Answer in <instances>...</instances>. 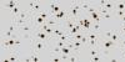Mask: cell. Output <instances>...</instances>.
<instances>
[{
  "instance_id": "obj_1",
  "label": "cell",
  "mask_w": 125,
  "mask_h": 62,
  "mask_svg": "<svg viewBox=\"0 0 125 62\" xmlns=\"http://www.w3.org/2000/svg\"><path fill=\"white\" fill-rule=\"evenodd\" d=\"M31 47H33V52L40 54V52H43L44 50L48 48V43H46V41H43V40L34 39L33 41H31Z\"/></svg>"
},
{
  "instance_id": "obj_2",
  "label": "cell",
  "mask_w": 125,
  "mask_h": 62,
  "mask_svg": "<svg viewBox=\"0 0 125 62\" xmlns=\"http://www.w3.org/2000/svg\"><path fill=\"white\" fill-rule=\"evenodd\" d=\"M80 9H81V6H80V1L71 3V6L69 9V17L70 19H74V20L79 19V10Z\"/></svg>"
},
{
  "instance_id": "obj_3",
  "label": "cell",
  "mask_w": 125,
  "mask_h": 62,
  "mask_svg": "<svg viewBox=\"0 0 125 62\" xmlns=\"http://www.w3.org/2000/svg\"><path fill=\"white\" fill-rule=\"evenodd\" d=\"M51 17H54V19L58 21V24L60 25L62 21H65V20L69 19V10H66V9H61V10L58 12V14L53 15Z\"/></svg>"
},
{
  "instance_id": "obj_4",
  "label": "cell",
  "mask_w": 125,
  "mask_h": 62,
  "mask_svg": "<svg viewBox=\"0 0 125 62\" xmlns=\"http://www.w3.org/2000/svg\"><path fill=\"white\" fill-rule=\"evenodd\" d=\"M81 31H84V30H83V27H81L80 25H78V24H76L73 29L70 30V31H68V34L70 35V37H73L74 35H76L78 32H81Z\"/></svg>"
},
{
  "instance_id": "obj_5",
  "label": "cell",
  "mask_w": 125,
  "mask_h": 62,
  "mask_svg": "<svg viewBox=\"0 0 125 62\" xmlns=\"http://www.w3.org/2000/svg\"><path fill=\"white\" fill-rule=\"evenodd\" d=\"M16 50H13V51H10V55H9L8 57H6V60L9 61V62H15V61H18L19 60V55L15 52Z\"/></svg>"
},
{
  "instance_id": "obj_6",
  "label": "cell",
  "mask_w": 125,
  "mask_h": 62,
  "mask_svg": "<svg viewBox=\"0 0 125 62\" xmlns=\"http://www.w3.org/2000/svg\"><path fill=\"white\" fill-rule=\"evenodd\" d=\"M116 43H115L114 41H111V40L109 39V40H106V41H104V43H103V47L104 48H108V50H111Z\"/></svg>"
},
{
  "instance_id": "obj_7",
  "label": "cell",
  "mask_w": 125,
  "mask_h": 62,
  "mask_svg": "<svg viewBox=\"0 0 125 62\" xmlns=\"http://www.w3.org/2000/svg\"><path fill=\"white\" fill-rule=\"evenodd\" d=\"M86 35L89 40H98V37H99V32H96V31H88Z\"/></svg>"
},
{
  "instance_id": "obj_8",
  "label": "cell",
  "mask_w": 125,
  "mask_h": 62,
  "mask_svg": "<svg viewBox=\"0 0 125 62\" xmlns=\"http://www.w3.org/2000/svg\"><path fill=\"white\" fill-rule=\"evenodd\" d=\"M19 1H14V0H10V1H8L6 4H5V8H8V9H10V10H13L15 6H18L19 5Z\"/></svg>"
},
{
  "instance_id": "obj_9",
  "label": "cell",
  "mask_w": 125,
  "mask_h": 62,
  "mask_svg": "<svg viewBox=\"0 0 125 62\" xmlns=\"http://www.w3.org/2000/svg\"><path fill=\"white\" fill-rule=\"evenodd\" d=\"M91 19L94 20V23H96V24H100V16H99V11H94V12H91Z\"/></svg>"
},
{
  "instance_id": "obj_10",
  "label": "cell",
  "mask_w": 125,
  "mask_h": 62,
  "mask_svg": "<svg viewBox=\"0 0 125 62\" xmlns=\"http://www.w3.org/2000/svg\"><path fill=\"white\" fill-rule=\"evenodd\" d=\"M61 54H64V55H71L73 54V50L71 48H69L68 46H64V47H61Z\"/></svg>"
},
{
  "instance_id": "obj_11",
  "label": "cell",
  "mask_w": 125,
  "mask_h": 62,
  "mask_svg": "<svg viewBox=\"0 0 125 62\" xmlns=\"http://www.w3.org/2000/svg\"><path fill=\"white\" fill-rule=\"evenodd\" d=\"M104 8H105L108 11H111V10H114V9H115V4L111 3V1H106V4H105Z\"/></svg>"
},
{
  "instance_id": "obj_12",
  "label": "cell",
  "mask_w": 125,
  "mask_h": 62,
  "mask_svg": "<svg viewBox=\"0 0 125 62\" xmlns=\"http://www.w3.org/2000/svg\"><path fill=\"white\" fill-rule=\"evenodd\" d=\"M110 40H111V41H114L115 43L120 42V36H119V34H118V32H113V35H111Z\"/></svg>"
},
{
  "instance_id": "obj_13",
  "label": "cell",
  "mask_w": 125,
  "mask_h": 62,
  "mask_svg": "<svg viewBox=\"0 0 125 62\" xmlns=\"http://www.w3.org/2000/svg\"><path fill=\"white\" fill-rule=\"evenodd\" d=\"M115 9H118V10H125V1L115 3Z\"/></svg>"
},
{
  "instance_id": "obj_14",
  "label": "cell",
  "mask_w": 125,
  "mask_h": 62,
  "mask_svg": "<svg viewBox=\"0 0 125 62\" xmlns=\"http://www.w3.org/2000/svg\"><path fill=\"white\" fill-rule=\"evenodd\" d=\"M46 24H48L49 26H58V25H59V24H58V21L54 19V17H50V19L46 21Z\"/></svg>"
},
{
  "instance_id": "obj_15",
  "label": "cell",
  "mask_w": 125,
  "mask_h": 62,
  "mask_svg": "<svg viewBox=\"0 0 125 62\" xmlns=\"http://www.w3.org/2000/svg\"><path fill=\"white\" fill-rule=\"evenodd\" d=\"M80 6H81V9H84V10H89V9L91 8V4H89V3H81V1H80Z\"/></svg>"
},
{
  "instance_id": "obj_16",
  "label": "cell",
  "mask_w": 125,
  "mask_h": 62,
  "mask_svg": "<svg viewBox=\"0 0 125 62\" xmlns=\"http://www.w3.org/2000/svg\"><path fill=\"white\" fill-rule=\"evenodd\" d=\"M30 57H31V60H33L34 62H38V61H40V57L38 56V54H35V52H33V55H31Z\"/></svg>"
},
{
  "instance_id": "obj_17",
  "label": "cell",
  "mask_w": 125,
  "mask_h": 62,
  "mask_svg": "<svg viewBox=\"0 0 125 62\" xmlns=\"http://www.w3.org/2000/svg\"><path fill=\"white\" fill-rule=\"evenodd\" d=\"M78 60H79V57H78V56H75L74 52L69 56V61H71V62H75V61H78Z\"/></svg>"
},
{
  "instance_id": "obj_18",
  "label": "cell",
  "mask_w": 125,
  "mask_h": 62,
  "mask_svg": "<svg viewBox=\"0 0 125 62\" xmlns=\"http://www.w3.org/2000/svg\"><path fill=\"white\" fill-rule=\"evenodd\" d=\"M89 45L91 47H98V40H89Z\"/></svg>"
},
{
  "instance_id": "obj_19",
  "label": "cell",
  "mask_w": 125,
  "mask_h": 62,
  "mask_svg": "<svg viewBox=\"0 0 125 62\" xmlns=\"http://www.w3.org/2000/svg\"><path fill=\"white\" fill-rule=\"evenodd\" d=\"M53 54H54V55H56V54H61V47L55 46L54 48H53Z\"/></svg>"
},
{
  "instance_id": "obj_20",
  "label": "cell",
  "mask_w": 125,
  "mask_h": 62,
  "mask_svg": "<svg viewBox=\"0 0 125 62\" xmlns=\"http://www.w3.org/2000/svg\"><path fill=\"white\" fill-rule=\"evenodd\" d=\"M86 34H88V32H86ZM86 34H85V35H84V36H83V39H81V40H80V41H81V42L84 43V45H85V43H88V42H89V39H88V35H86Z\"/></svg>"
},
{
  "instance_id": "obj_21",
  "label": "cell",
  "mask_w": 125,
  "mask_h": 62,
  "mask_svg": "<svg viewBox=\"0 0 125 62\" xmlns=\"http://www.w3.org/2000/svg\"><path fill=\"white\" fill-rule=\"evenodd\" d=\"M55 41H58V42H56V46H59V47H64V46L66 45V42L60 41V40H55Z\"/></svg>"
},
{
  "instance_id": "obj_22",
  "label": "cell",
  "mask_w": 125,
  "mask_h": 62,
  "mask_svg": "<svg viewBox=\"0 0 125 62\" xmlns=\"http://www.w3.org/2000/svg\"><path fill=\"white\" fill-rule=\"evenodd\" d=\"M99 29H100V25L95 23V24H94V30H93V31H96V32H99Z\"/></svg>"
},
{
  "instance_id": "obj_23",
  "label": "cell",
  "mask_w": 125,
  "mask_h": 62,
  "mask_svg": "<svg viewBox=\"0 0 125 62\" xmlns=\"http://www.w3.org/2000/svg\"><path fill=\"white\" fill-rule=\"evenodd\" d=\"M53 61H54V62H59V61H62L61 60V56L59 57V56H54V57H53Z\"/></svg>"
},
{
  "instance_id": "obj_24",
  "label": "cell",
  "mask_w": 125,
  "mask_h": 62,
  "mask_svg": "<svg viewBox=\"0 0 125 62\" xmlns=\"http://www.w3.org/2000/svg\"><path fill=\"white\" fill-rule=\"evenodd\" d=\"M124 15H125V10H118V16L123 17Z\"/></svg>"
},
{
  "instance_id": "obj_25",
  "label": "cell",
  "mask_w": 125,
  "mask_h": 62,
  "mask_svg": "<svg viewBox=\"0 0 125 62\" xmlns=\"http://www.w3.org/2000/svg\"><path fill=\"white\" fill-rule=\"evenodd\" d=\"M93 61H101V56H99V55H96V56H94L93 57Z\"/></svg>"
},
{
  "instance_id": "obj_26",
  "label": "cell",
  "mask_w": 125,
  "mask_h": 62,
  "mask_svg": "<svg viewBox=\"0 0 125 62\" xmlns=\"http://www.w3.org/2000/svg\"><path fill=\"white\" fill-rule=\"evenodd\" d=\"M120 46H121V48H124V47H125V37L120 40Z\"/></svg>"
},
{
  "instance_id": "obj_27",
  "label": "cell",
  "mask_w": 125,
  "mask_h": 62,
  "mask_svg": "<svg viewBox=\"0 0 125 62\" xmlns=\"http://www.w3.org/2000/svg\"><path fill=\"white\" fill-rule=\"evenodd\" d=\"M111 35H113V30H111V31H108V32L105 34V36L108 37V39H110V37H111Z\"/></svg>"
},
{
  "instance_id": "obj_28",
  "label": "cell",
  "mask_w": 125,
  "mask_h": 62,
  "mask_svg": "<svg viewBox=\"0 0 125 62\" xmlns=\"http://www.w3.org/2000/svg\"><path fill=\"white\" fill-rule=\"evenodd\" d=\"M104 17H106V19H110V17H111L110 12H106V14H104Z\"/></svg>"
},
{
  "instance_id": "obj_29",
  "label": "cell",
  "mask_w": 125,
  "mask_h": 62,
  "mask_svg": "<svg viewBox=\"0 0 125 62\" xmlns=\"http://www.w3.org/2000/svg\"><path fill=\"white\" fill-rule=\"evenodd\" d=\"M121 57L125 60V48H123V52H121Z\"/></svg>"
},
{
  "instance_id": "obj_30",
  "label": "cell",
  "mask_w": 125,
  "mask_h": 62,
  "mask_svg": "<svg viewBox=\"0 0 125 62\" xmlns=\"http://www.w3.org/2000/svg\"><path fill=\"white\" fill-rule=\"evenodd\" d=\"M121 32L125 35V24H124V26H123V29H121Z\"/></svg>"
},
{
  "instance_id": "obj_31",
  "label": "cell",
  "mask_w": 125,
  "mask_h": 62,
  "mask_svg": "<svg viewBox=\"0 0 125 62\" xmlns=\"http://www.w3.org/2000/svg\"><path fill=\"white\" fill-rule=\"evenodd\" d=\"M123 24H125V15L123 16Z\"/></svg>"
}]
</instances>
